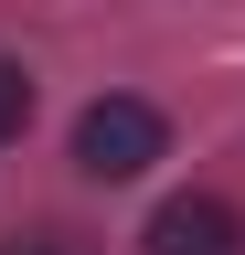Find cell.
Instances as JSON below:
<instances>
[{
    "label": "cell",
    "instance_id": "cell-1",
    "mask_svg": "<svg viewBox=\"0 0 245 255\" xmlns=\"http://www.w3.org/2000/svg\"><path fill=\"white\" fill-rule=\"evenodd\" d=\"M160 149H171V128H160L149 96H96V107L75 117V170L85 181H139Z\"/></svg>",
    "mask_w": 245,
    "mask_h": 255
},
{
    "label": "cell",
    "instance_id": "cell-2",
    "mask_svg": "<svg viewBox=\"0 0 245 255\" xmlns=\"http://www.w3.org/2000/svg\"><path fill=\"white\" fill-rule=\"evenodd\" d=\"M149 255H245V223L213 191H181V202L149 213Z\"/></svg>",
    "mask_w": 245,
    "mask_h": 255
},
{
    "label": "cell",
    "instance_id": "cell-3",
    "mask_svg": "<svg viewBox=\"0 0 245 255\" xmlns=\"http://www.w3.org/2000/svg\"><path fill=\"white\" fill-rule=\"evenodd\" d=\"M21 117H32V75L0 64V138H21Z\"/></svg>",
    "mask_w": 245,
    "mask_h": 255
},
{
    "label": "cell",
    "instance_id": "cell-4",
    "mask_svg": "<svg viewBox=\"0 0 245 255\" xmlns=\"http://www.w3.org/2000/svg\"><path fill=\"white\" fill-rule=\"evenodd\" d=\"M0 255H85V245L64 234V223H43V234H11V245H0Z\"/></svg>",
    "mask_w": 245,
    "mask_h": 255
}]
</instances>
